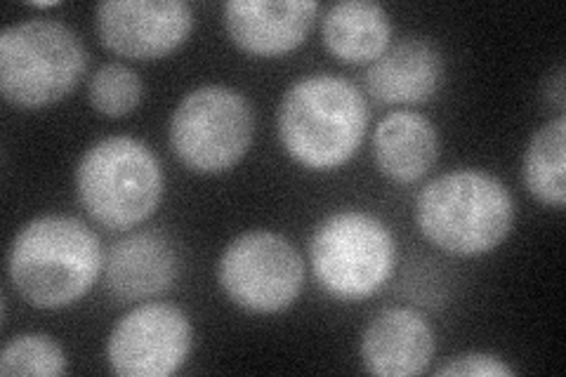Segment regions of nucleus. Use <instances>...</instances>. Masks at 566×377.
<instances>
[{
    "label": "nucleus",
    "instance_id": "1",
    "mask_svg": "<svg viewBox=\"0 0 566 377\" xmlns=\"http://www.w3.org/2000/svg\"><path fill=\"white\" fill-rule=\"evenodd\" d=\"M99 239L85 222L69 214H43L17 233L8 274L29 304L64 310L93 289L102 274Z\"/></svg>",
    "mask_w": 566,
    "mask_h": 377
},
{
    "label": "nucleus",
    "instance_id": "2",
    "mask_svg": "<svg viewBox=\"0 0 566 377\" xmlns=\"http://www.w3.org/2000/svg\"><path fill=\"white\" fill-rule=\"evenodd\" d=\"M368 104L352 81L314 74L289 87L276 114L279 139L295 164L310 170L340 168L359 151Z\"/></svg>",
    "mask_w": 566,
    "mask_h": 377
},
{
    "label": "nucleus",
    "instance_id": "3",
    "mask_svg": "<svg viewBox=\"0 0 566 377\" xmlns=\"http://www.w3.org/2000/svg\"><path fill=\"white\" fill-rule=\"evenodd\" d=\"M416 220L422 237L439 250L476 258L510 237L515 201L499 177L463 168L439 175L418 193Z\"/></svg>",
    "mask_w": 566,
    "mask_h": 377
},
{
    "label": "nucleus",
    "instance_id": "4",
    "mask_svg": "<svg viewBox=\"0 0 566 377\" xmlns=\"http://www.w3.org/2000/svg\"><path fill=\"white\" fill-rule=\"evenodd\" d=\"M76 191L95 222L126 231L149 220L161 203L164 168L145 142L114 135L83 154Z\"/></svg>",
    "mask_w": 566,
    "mask_h": 377
},
{
    "label": "nucleus",
    "instance_id": "5",
    "mask_svg": "<svg viewBox=\"0 0 566 377\" xmlns=\"http://www.w3.org/2000/svg\"><path fill=\"white\" fill-rule=\"evenodd\" d=\"M87 66L74 29L55 20H27L0 33V93L20 109L64 100Z\"/></svg>",
    "mask_w": 566,
    "mask_h": 377
},
{
    "label": "nucleus",
    "instance_id": "6",
    "mask_svg": "<svg viewBox=\"0 0 566 377\" xmlns=\"http://www.w3.org/2000/svg\"><path fill=\"white\" fill-rule=\"evenodd\" d=\"M397 245L376 214L340 210L316 224L310 264L322 289L343 302L376 295L395 272Z\"/></svg>",
    "mask_w": 566,
    "mask_h": 377
},
{
    "label": "nucleus",
    "instance_id": "7",
    "mask_svg": "<svg viewBox=\"0 0 566 377\" xmlns=\"http://www.w3.org/2000/svg\"><path fill=\"white\" fill-rule=\"evenodd\" d=\"M253 106L237 87L201 85L182 97L170 118L175 156L199 175L232 170L251 149Z\"/></svg>",
    "mask_w": 566,
    "mask_h": 377
},
{
    "label": "nucleus",
    "instance_id": "8",
    "mask_svg": "<svg viewBox=\"0 0 566 377\" xmlns=\"http://www.w3.org/2000/svg\"><path fill=\"white\" fill-rule=\"evenodd\" d=\"M218 281L237 307L251 314H279L303 293L305 264L281 233L255 229L224 248Z\"/></svg>",
    "mask_w": 566,
    "mask_h": 377
},
{
    "label": "nucleus",
    "instance_id": "9",
    "mask_svg": "<svg viewBox=\"0 0 566 377\" xmlns=\"http://www.w3.org/2000/svg\"><path fill=\"white\" fill-rule=\"evenodd\" d=\"M191 343V321L180 307L147 302L116 323L106 362L120 377H168L182 368Z\"/></svg>",
    "mask_w": 566,
    "mask_h": 377
},
{
    "label": "nucleus",
    "instance_id": "10",
    "mask_svg": "<svg viewBox=\"0 0 566 377\" xmlns=\"http://www.w3.org/2000/svg\"><path fill=\"white\" fill-rule=\"evenodd\" d=\"M193 29L182 0H106L97 6V33L116 55L161 60L180 48Z\"/></svg>",
    "mask_w": 566,
    "mask_h": 377
},
{
    "label": "nucleus",
    "instance_id": "11",
    "mask_svg": "<svg viewBox=\"0 0 566 377\" xmlns=\"http://www.w3.org/2000/svg\"><path fill=\"white\" fill-rule=\"evenodd\" d=\"M316 14L314 0H229L222 8L229 39L258 57H279L303 45Z\"/></svg>",
    "mask_w": 566,
    "mask_h": 377
},
{
    "label": "nucleus",
    "instance_id": "12",
    "mask_svg": "<svg viewBox=\"0 0 566 377\" xmlns=\"http://www.w3.org/2000/svg\"><path fill=\"white\" fill-rule=\"evenodd\" d=\"M177 253L158 231H137L112 245L104 258V285L118 304L164 295L177 279Z\"/></svg>",
    "mask_w": 566,
    "mask_h": 377
},
{
    "label": "nucleus",
    "instance_id": "13",
    "mask_svg": "<svg viewBox=\"0 0 566 377\" xmlns=\"http://www.w3.org/2000/svg\"><path fill=\"white\" fill-rule=\"evenodd\" d=\"M434 331L420 312L392 307L368 323L361 337V358L370 375L413 377L430 368Z\"/></svg>",
    "mask_w": 566,
    "mask_h": 377
},
{
    "label": "nucleus",
    "instance_id": "14",
    "mask_svg": "<svg viewBox=\"0 0 566 377\" xmlns=\"http://www.w3.org/2000/svg\"><path fill=\"white\" fill-rule=\"evenodd\" d=\"M444 81L441 52L424 39L387 48L366 71V90L382 104L430 102Z\"/></svg>",
    "mask_w": 566,
    "mask_h": 377
},
{
    "label": "nucleus",
    "instance_id": "15",
    "mask_svg": "<svg viewBox=\"0 0 566 377\" xmlns=\"http://www.w3.org/2000/svg\"><path fill=\"white\" fill-rule=\"evenodd\" d=\"M374 158L378 170L392 182H418L439 158L434 123L416 112L387 114L374 133Z\"/></svg>",
    "mask_w": 566,
    "mask_h": 377
},
{
    "label": "nucleus",
    "instance_id": "16",
    "mask_svg": "<svg viewBox=\"0 0 566 377\" xmlns=\"http://www.w3.org/2000/svg\"><path fill=\"white\" fill-rule=\"evenodd\" d=\"M324 43L345 64H370L389 48L392 24L382 6L343 0L324 14Z\"/></svg>",
    "mask_w": 566,
    "mask_h": 377
},
{
    "label": "nucleus",
    "instance_id": "17",
    "mask_svg": "<svg viewBox=\"0 0 566 377\" xmlns=\"http://www.w3.org/2000/svg\"><path fill=\"white\" fill-rule=\"evenodd\" d=\"M522 179L528 193L543 206L564 208L566 203V121L559 114L555 121L545 123L531 137Z\"/></svg>",
    "mask_w": 566,
    "mask_h": 377
},
{
    "label": "nucleus",
    "instance_id": "18",
    "mask_svg": "<svg viewBox=\"0 0 566 377\" xmlns=\"http://www.w3.org/2000/svg\"><path fill=\"white\" fill-rule=\"evenodd\" d=\"M66 373V356L55 339L41 333L17 335L0 354V375L60 377Z\"/></svg>",
    "mask_w": 566,
    "mask_h": 377
},
{
    "label": "nucleus",
    "instance_id": "19",
    "mask_svg": "<svg viewBox=\"0 0 566 377\" xmlns=\"http://www.w3.org/2000/svg\"><path fill=\"white\" fill-rule=\"evenodd\" d=\"M142 93H145V87H142L137 71L118 62L99 66L91 78V87H87L91 104L106 118L133 114L142 102Z\"/></svg>",
    "mask_w": 566,
    "mask_h": 377
},
{
    "label": "nucleus",
    "instance_id": "20",
    "mask_svg": "<svg viewBox=\"0 0 566 377\" xmlns=\"http://www.w3.org/2000/svg\"><path fill=\"white\" fill-rule=\"evenodd\" d=\"M441 377H507L515 375V368L505 364L503 358L484 354V352H472L453 358L447 366L437 370Z\"/></svg>",
    "mask_w": 566,
    "mask_h": 377
}]
</instances>
